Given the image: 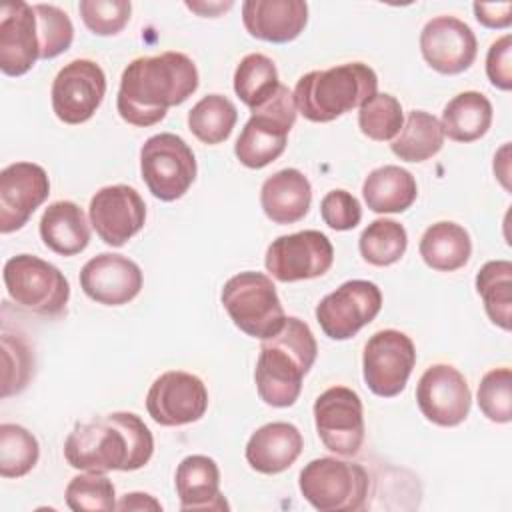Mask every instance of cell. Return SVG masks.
Returning a JSON list of instances; mask_svg holds the SVG:
<instances>
[{
  "label": "cell",
  "instance_id": "obj_1",
  "mask_svg": "<svg viewBox=\"0 0 512 512\" xmlns=\"http://www.w3.org/2000/svg\"><path fill=\"white\" fill-rule=\"evenodd\" d=\"M198 88V68L182 52L134 58L120 76L116 110L132 126L148 128L164 120L170 106L186 102Z\"/></svg>",
  "mask_w": 512,
  "mask_h": 512
},
{
  "label": "cell",
  "instance_id": "obj_2",
  "mask_svg": "<svg viewBox=\"0 0 512 512\" xmlns=\"http://www.w3.org/2000/svg\"><path fill=\"white\" fill-rule=\"evenodd\" d=\"M154 436L134 412H110L76 422L64 440V458L76 470L132 472L150 462Z\"/></svg>",
  "mask_w": 512,
  "mask_h": 512
},
{
  "label": "cell",
  "instance_id": "obj_3",
  "mask_svg": "<svg viewBox=\"0 0 512 512\" xmlns=\"http://www.w3.org/2000/svg\"><path fill=\"white\" fill-rule=\"evenodd\" d=\"M316 354L318 344L310 326L296 316H288L278 334L262 340L254 368L260 400L274 408L292 406L302 392V380L310 372Z\"/></svg>",
  "mask_w": 512,
  "mask_h": 512
},
{
  "label": "cell",
  "instance_id": "obj_4",
  "mask_svg": "<svg viewBox=\"0 0 512 512\" xmlns=\"http://www.w3.org/2000/svg\"><path fill=\"white\" fill-rule=\"evenodd\" d=\"M378 90L376 72L364 62H346L304 74L294 88L298 112L310 122H332L360 108Z\"/></svg>",
  "mask_w": 512,
  "mask_h": 512
},
{
  "label": "cell",
  "instance_id": "obj_5",
  "mask_svg": "<svg viewBox=\"0 0 512 512\" xmlns=\"http://www.w3.org/2000/svg\"><path fill=\"white\" fill-rule=\"evenodd\" d=\"M220 300L234 326L246 336L266 340L278 334L286 322L276 286L262 272L246 270L228 278Z\"/></svg>",
  "mask_w": 512,
  "mask_h": 512
},
{
  "label": "cell",
  "instance_id": "obj_6",
  "mask_svg": "<svg viewBox=\"0 0 512 512\" xmlns=\"http://www.w3.org/2000/svg\"><path fill=\"white\" fill-rule=\"evenodd\" d=\"M306 502L320 512H356L368 500V472L348 460L322 456L310 460L298 476Z\"/></svg>",
  "mask_w": 512,
  "mask_h": 512
},
{
  "label": "cell",
  "instance_id": "obj_7",
  "mask_svg": "<svg viewBox=\"0 0 512 512\" xmlns=\"http://www.w3.org/2000/svg\"><path fill=\"white\" fill-rule=\"evenodd\" d=\"M2 280L18 308L46 318L66 312L70 282L54 264L32 254H16L6 260Z\"/></svg>",
  "mask_w": 512,
  "mask_h": 512
},
{
  "label": "cell",
  "instance_id": "obj_8",
  "mask_svg": "<svg viewBox=\"0 0 512 512\" xmlns=\"http://www.w3.org/2000/svg\"><path fill=\"white\" fill-rule=\"evenodd\" d=\"M296 102L288 86L280 84L274 96L252 110L244 124L234 154L246 168L258 170L274 162L284 150L288 134L296 122Z\"/></svg>",
  "mask_w": 512,
  "mask_h": 512
},
{
  "label": "cell",
  "instance_id": "obj_9",
  "mask_svg": "<svg viewBox=\"0 0 512 512\" xmlns=\"http://www.w3.org/2000/svg\"><path fill=\"white\" fill-rule=\"evenodd\" d=\"M140 174L154 198L174 202L196 180V156L184 138L160 132L140 148Z\"/></svg>",
  "mask_w": 512,
  "mask_h": 512
},
{
  "label": "cell",
  "instance_id": "obj_10",
  "mask_svg": "<svg viewBox=\"0 0 512 512\" xmlns=\"http://www.w3.org/2000/svg\"><path fill=\"white\" fill-rule=\"evenodd\" d=\"M416 364V348L410 336L386 328L372 334L362 354V376L370 392L382 398L398 396Z\"/></svg>",
  "mask_w": 512,
  "mask_h": 512
},
{
  "label": "cell",
  "instance_id": "obj_11",
  "mask_svg": "<svg viewBox=\"0 0 512 512\" xmlns=\"http://www.w3.org/2000/svg\"><path fill=\"white\" fill-rule=\"evenodd\" d=\"M314 424L324 448L356 456L364 442V408L358 392L348 386L324 390L314 402Z\"/></svg>",
  "mask_w": 512,
  "mask_h": 512
},
{
  "label": "cell",
  "instance_id": "obj_12",
  "mask_svg": "<svg viewBox=\"0 0 512 512\" xmlns=\"http://www.w3.org/2000/svg\"><path fill=\"white\" fill-rule=\"evenodd\" d=\"M382 308V292L370 280H348L316 306V320L330 340H348L370 324Z\"/></svg>",
  "mask_w": 512,
  "mask_h": 512
},
{
  "label": "cell",
  "instance_id": "obj_13",
  "mask_svg": "<svg viewBox=\"0 0 512 512\" xmlns=\"http://www.w3.org/2000/svg\"><path fill=\"white\" fill-rule=\"evenodd\" d=\"M334 262V248L320 230H302L278 236L266 248L264 266L280 282H298L324 276Z\"/></svg>",
  "mask_w": 512,
  "mask_h": 512
},
{
  "label": "cell",
  "instance_id": "obj_14",
  "mask_svg": "<svg viewBox=\"0 0 512 512\" xmlns=\"http://www.w3.org/2000/svg\"><path fill=\"white\" fill-rule=\"evenodd\" d=\"M106 94L104 70L88 58L68 62L52 82V110L64 124H82L94 116Z\"/></svg>",
  "mask_w": 512,
  "mask_h": 512
},
{
  "label": "cell",
  "instance_id": "obj_15",
  "mask_svg": "<svg viewBox=\"0 0 512 512\" xmlns=\"http://www.w3.org/2000/svg\"><path fill=\"white\" fill-rule=\"evenodd\" d=\"M148 416L160 426H184L200 420L208 410L206 384L190 372L160 374L146 394Z\"/></svg>",
  "mask_w": 512,
  "mask_h": 512
},
{
  "label": "cell",
  "instance_id": "obj_16",
  "mask_svg": "<svg viewBox=\"0 0 512 512\" xmlns=\"http://www.w3.org/2000/svg\"><path fill=\"white\" fill-rule=\"evenodd\" d=\"M416 402L426 420L452 428L466 420L472 392L460 370L450 364H432L418 380Z\"/></svg>",
  "mask_w": 512,
  "mask_h": 512
},
{
  "label": "cell",
  "instance_id": "obj_17",
  "mask_svg": "<svg viewBox=\"0 0 512 512\" xmlns=\"http://www.w3.org/2000/svg\"><path fill=\"white\" fill-rule=\"evenodd\" d=\"M88 218L100 240L118 248L144 228L146 204L136 188L112 184L90 198Z\"/></svg>",
  "mask_w": 512,
  "mask_h": 512
},
{
  "label": "cell",
  "instance_id": "obj_18",
  "mask_svg": "<svg viewBox=\"0 0 512 512\" xmlns=\"http://www.w3.org/2000/svg\"><path fill=\"white\" fill-rule=\"evenodd\" d=\"M420 52L430 68L440 74H460L468 70L478 54L472 28L456 16H436L420 32Z\"/></svg>",
  "mask_w": 512,
  "mask_h": 512
},
{
  "label": "cell",
  "instance_id": "obj_19",
  "mask_svg": "<svg viewBox=\"0 0 512 512\" xmlns=\"http://www.w3.org/2000/svg\"><path fill=\"white\" fill-rule=\"evenodd\" d=\"M50 180L34 162H14L0 172V232L20 230L48 198Z\"/></svg>",
  "mask_w": 512,
  "mask_h": 512
},
{
  "label": "cell",
  "instance_id": "obj_20",
  "mask_svg": "<svg viewBox=\"0 0 512 512\" xmlns=\"http://www.w3.org/2000/svg\"><path fill=\"white\" fill-rule=\"evenodd\" d=\"M38 60H42V38L34 4L6 2L0 10V70L6 76H22Z\"/></svg>",
  "mask_w": 512,
  "mask_h": 512
},
{
  "label": "cell",
  "instance_id": "obj_21",
  "mask_svg": "<svg viewBox=\"0 0 512 512\" xmlns=\"http://www.w3.org/2000/svg\"><path fill=\"white\" fill-rule=\"evenodd\" d=\"M140 266L122 254L102 252L90 258L80 270L82 292L104 306H122L134 300L142 290Z\"/></svg>",
  "mask_w": 512,
  "mask_h": 512
},
{
  "label": "cell",
  "instance_id": "obj_22",
  "mask_svg": "<svg viewBox=\"0 0 512 512\" xmlns=\"http://www.w3.org/2000/svg\"><path fill=\"white\" fill-rule=\"evenodd\" d=\"M242 22L250 36L286 44L306 28L308 4L304 0H246L242 4Z\"/></svg>",
  "mask_w": 512,
  "mask_h": 512
},
{
  "label": "cell",
  "instance_id": "obj_23",
  "mask_svg": "<svg viewBox=\"0 0 512 512\" xmlns=\"http://www.w3.org/2000/svg\"><path fill=\"white\" fill-rule=\"evenodd\" d=\"M302 446V434L294 424L270 422L252 432L244 456L252 470L260 474H280L296 462Z\"/></svg>",
  "mask_w": 512,
  "mask_h": 512
},
{
  "label": "cell",
  "instance_id": "obj_24",
  "mask_svg": "<svg viewBox=\"0 0 512 512\" xmlns=\"http://www.w3.org/2000/svg\"><path fill=\"white\" fill-rule=\"evenodd\" d=\"M176 496L180 510H224L228 502L220 492V470L218 464L204 454L186 456L174 476Z\"/></svg>",
  "mask_w": 512,
  "mask_h": 512
},
{
  "label": "cell",
  "instance_id": "obj_25",
  "mask_svg": "<svg viewBox=\"0 0 512 512\" xmlns=\"http://www.w3.org/2000/svg\"><path fill=\"white\" fill-rule=\"evenodd\" d=\"M312 202L310 180L298 168H284L268 176L260 188V206L274 224L302 220Z\"/></svg>",
  "mask_w": 512,
  "mask_h": 512
},
{
  "label": "cell",
  "instance_id": "obj_26",
  "mask_svg": "<svg viewBox=\"0 0 512 512\" xmlns=\"http://www.w3.org/2000/svg\"><path fill=\"white\" fill-rule=\"evenodd\" d=\"M40 238L60 256L80 254L90 242V226L84 210L72 200L52 202L40 218Z\"/></svg>",
  "mask_w": 512,
  "mask_h": 512
},
{
  "label": "cell",
  "instance_id": "obj_27",
  "mask_svg": "<svg viewBox=\"0 0 512 512\" xmlns=\"http://www.w3.org/2000/svg\"><path fill=\"white\" fill-rule=\"evenodd\" d=\"M362 196L372 212L398 214L414 204L418 196V186L414 176L406 168L386 164L374 168L366 176L362 184Z\"/></svg>",
  "mask_w": 512,
  "mask_h": 512
},
{
  "label": "cell",
  "instance_id": "obj_28",
  "mask_svg": "<svg viewBox=\"0 0 512 512\" xmlns=\"http://www.w3.org/2000/svg\"><path fill=\"white\" fill-rule=\"evenodd\" d=\"M418 252L432 270L454 272L470 260L472 240L464 226L442 220L426 228L420 238Z\"/></svg>",
  "mask_w": 512,
  "mask_h": 512
},
{
  "label": "cell",
  "instance_id": "obj_29",
  "mask_svg": "<svg viewBox=\"0 0 512 512\" xmlns=\"http://www.w3.org/2000/svg\"><path fill=\"white\" fill-rule=\"evenodd\" d=\"M492 124V104L476 90H466L456 94L442 110L440 126L444 136L454 142H474L480 140Z\"/></svg>",
  "mask_w": 512,
  "mask_h": 512
},
{
  "label": "cell",
  "instance_id": "obj_30",
  "mask_svg": "<svg viewBox=\"0 0 512 512\" xmlns=\"http://www.w3.org/2000/svg\"><path fill=\"white\" fill-rule=\"evenodd\" d=\"M444 146L440 120L424 110L408 112V118L392 140L390 150L404 162H424L436 156Z\"/></svg>",
  "mask_w": 512,
  "mask_h": 512
},
{
  "label": "cell",
  "instance_id": "obj_31",
  "mask_svg": "<svg viewBox=\"0 0 512 512\" xmlns=\"http://www.w3.org/2000/svg\"><path fill=\"white\" fill-rule=\"evenodd\" d=\"M476 292L482 298L488 318L502 330L512 320V262L490 260L476 274Z\"/></svg>",
  "mask_w": 512,
  "mask_h": 512
},
{
  "label": "cell",
  "instance_id": "obj_32",
  "mask_svg": "<svg viewBox=\"0 0 512 512\" xmlns=\"http://www.w3.org/2000/svg\"><path fill=\"white\" fill-rule=\"evenodd\" d=\"M238 120L234 102L222 94H208L200 98L188 112L190 132L204 144L224 142Z\"/></svg>",
  "mask_w": 512,
  "mask_h": 512
},
{
  "label": "cell",
  "instance_id": "obj_33",
  "mask_svg": "<svg viewBox=\"0 0 512 512\" xmlns=\"http://www.w3.org/2000/svg\"><path fill=\"white\" fill-rule=\"evenodd\" d=\"M278 86L276 64L266 54H246L234 70V92L250 110L274 96Z\"/></svg>",
  "mask_w": 512,
  "mask_h": 512
},
{
  "label": "cell",
  "instance_id": "obj_34",
  "mask_svg": "<svg viewBox=\"0 0 512 512\" xmlns=\"http://www.w3.org/2000/svg\"><path fill=\"white\" fill-rule=\"evenodd\" d=\"M406 246V228L400 222L388 218H378L370 222L358 238L360 254L372 266H390L398 262L404 256Z\"/></svg>",
  "mask_w": 512,
  "mask_h": 512
},
{
  "label": "cell",
  "instance_id": "obj_35",
  "mask_svg": "<svg viewBox=\"0 0 512 512\" xmlns=\"http://www.w3.org/2000/svg\"><path fill=\"white\" fill-rule=\"evenodd\" d=\"M40 458V446L36 436L20 424L0 426V476L22 478Z\"/></svg>",
  "mask_w": 512,
  "mask_h": 512
},
{
  "label": "cell",
  "instance_id": "obj_36",
  "mask_svg": "<svg viewBox=\"0 0 512 512\" xmlns=\"http://www.w3.org/2000/svg\"><path fill=\"white\" fill-rule=\"evenodd\" d=\"M358 126L360 132L370 140H394L404 126V112L400 102L392 94L376 92L358 108Z\"/></svg>",
  "mask_w": 512,
  "mask_h": 512
},
{
  "label": "cell",
  "instance_id": "obj_37",
  "mask_svg": "<svg viewBox=\"0 0 512 512\" xmlns=\"http://www.w3.org/2000/svg\"><path fill=\"white\" fill-rule=\"evenodd\" d=\"M64 496L74 512H108L116 508V488L104 472L82 470L68 482Z\"/></svg>",
  "mask_w": 512,
  "mask_h": 512
},
{
  "label": "cell",
  "instance_id": "obj_38",
  "mask_svg": "<svg viewBox=\"0 0 512 512\" xmlns=\"http://www.w3.org/2000/svg\"><path fill=\"white\" fill-rule=\"evenodd\" d=\"M478 406L480 412L498 424L512 420V370L508 366L492 368L478 384Z\"/></svg>",
  "mask_w": 512,
  "mask_h": 512
},
{
  "label": "cell",
  "instance_id": "obj_39",
  "mask_svg": "<svg viewBox=\"0 0 512 512\" xmlns=\"http://www.w3.org/2000/svg\"><path fill=\"white\" fill-rule=\"evenodd\" d=\"M2 398L22 392L34 374V352L22 336L2 334Z\"/></svg>",
  "mask_w": 512,
  "mask_h": 512
},
{
  "label": "cell",
  "instance_id": "obj_40",
  "mask_svg": "<svg viewBox=\"0 0 512 512\" xmlns=\"http://www.w3.org/2000/svg\"><path fill=\"white\" fill-rule=\"evenodd\" d=\"M42 38V60H50L66 52L74 40L70 16L52 4H34Z\"/></svg>",
  "mask_w": 512,
  "mask_h": 512
},
{
  "label": "cell",
  "instance_id": "obj_41",
  "mask_svg": "<svg viewBox=\"0 0 512 512\" xmlns=\"http://www.w3.org/2000/svg\"><path fill=\"white\" fill-rule=\"evenodd\" d=\"M78 12L92 34L114 36L128 24L132 4L128 0H80Z\"/></svg>",
  "mask_w": 512,
  "mask_h": 512
},
{
  "label": "cell",
  "instance_id": "obj_42",
  "mask_svg": "<svg viewBox=\"0 0 512 512\" xmlns=\"http://www.w3.org/2000/svg\"><path fill=\"white\" fill-rule=\"evenodd\" d=\"M320 216L332 230H352L362 220V208L354 194L346 190H330L320 202Z\"/></svg>",
  "mask_w": 512,
  "mask_h": 512
},
{
  "label": "cell",
  "instance_id": "obj_43",
  "mask_svg": "<svg viewBox=\"0 0 512 512\" xmlns=\"http://www.w3.org/2000/svg\"><path fill=\"white\" fill-rule=\"evenodd\" d=\"M486 74L492 86L498 90L512 88V36L504 34L496 38L486 54Z\"/></svg>",
  "mask_w": 512,
  "mask_h": 512
},
{
  "label": "cell",
  "instance_id": "obj_44",
  "mask_svg": "<svg viewBox=\"0 0 512 512\" xmlns=\"http://www.w3.org/2000/svg\"><path fill=\"white\" fill-rule=\"evenodd\" d=\"M472 8L476 14V20L486 28L502 30L512 24V2H498V4L474 2Z\"/></svg>",
  "mask_w": 512,
  "mask_h": 512
},
{
  "label": "cell",
  "instance_id": "obj_45",
  "mask_svg": "<svg viewBox=\"0 0 512 512\" xmlns=\"http://www.w3.org/2000/svg\"><path fill=\"white\" fill-rule=\"evenodd\" d=\"M118 510H162V504L144 492L124 494L120 502H116Z\"/></svg>",
  "mask_w": 512,
  "mask_h": 512
},
{
  "label": "cell",
  "instance_id": "obj_46",
  "mask_svg": "<svg viewBox=\"0 0 512 512\" xmlns=\"http://www.w3.org/2000/svg\"><path fill=\"white\" fill-rule=\"evenodd\" d=\"M186 8H190V10H194V12H198L200 16H218L222 10H228V8H232V2L228 0V2H186Z\"/></svg>",
  "mask_w": 512,
  "mask_h": 512
}]
</instances>
